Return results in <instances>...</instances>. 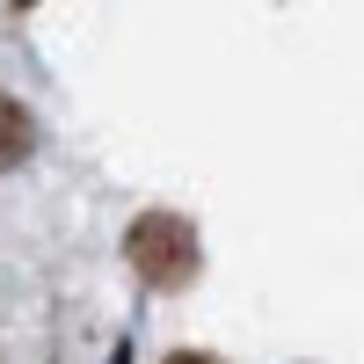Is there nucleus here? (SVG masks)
<instances>
[{
	"label": "nucleus",
	"mask_w": 364,
	"mask_h": 364,
	"mask_svg": "<svg viewBox=\"0 0 364 364\" xmlns=\"http://www.w3.org/2000/svg\"><path fill=\"white\" fill-rule=\"evenodd\" d=\"M124 248H132V269H139L146 284H161V291H175V284L197 277V233L182 226L175 211H146Z\"/></svg>",
	"instance_id": "obj_1"
},
{
	"label": "nucleus",
	"mask_w": 364,
	"mask_h": 364,
	"mask_svg": "<svg viewBox=\"0 0 364 364\" xmlns=\"http://www.w3.org/2000/svg\"><path fill=\"white\" fill-rule=\"evenodd\" d=\"M15 8H29V0H15Z\"/></svg>",
	"instance_id": "obj_3"
},
{
	"label": "nucleus",
	"mask_w": 364,
	"mask_h": 364,
	"mask_svg": "<svg viewBox=\"0 0 364 364\" xmlns=\"http://www.w3.org/2000/svg\"><path fill=\"white\" fill-rule=\"evenodd\" d=\"M22 154H29V117H22L8 95H0V168H15Z\"/></svg>",
	"instance_id": "obj_2"
}]
</instances>
